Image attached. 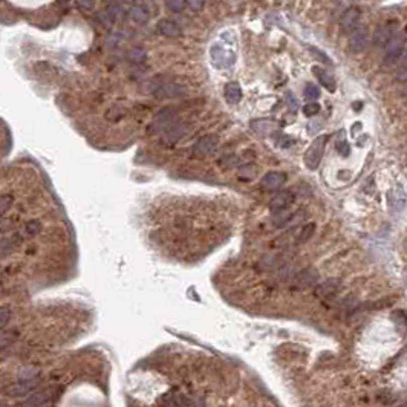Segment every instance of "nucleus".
<instances>
[{"mask_svg":"<svg viewBox=\"0 0 407 407\" xmlns=\"http://www.w3.org/2000/svg\"><path fill=\"white\" fill-rule=\"evenodd\" d=\"M219 145V138L216 135H205L199 138L193 147V153L196 156H207L213 153Z\"/></svg>","mask_w":407,"mask_h":407,"instance_id":"obj_5","label":"nucleus"},{"mask_svg":"<svg viewBox=\"0 0 407 407\" xmlns=\"http://www.w3.org/2000/svg\"><path fill=\"white\" fill-rule=\"evenodd\" d=\"M404 52H405V35L404 32H396L392 37V40L384 46L383 67L392 69L395 66H399Z\"/></svg>","mask_w":407,"mask_h":407,"instance_id":"obj_1","label":"nucleus"},{"mask_svg":"<svg viewBox=\"0 0 407 407\" xmlns=\"http://www.w3.org/2000/svg\"><path fill=\"white\" fill-rule=\"evenodd\" d=\"M107 11H109L110 14H112V17H114L115 20L124 16V8H123V5H120V4H109V5H107Z\"/></svg>","mask_w":407,"mask_h":407,"instance_id":"obj_25","label":"nucleus"},{"mask_svg":"<svg viewBox=\"0 0 407 407\" xmlns=\"http://www.w3.org/2000/svg\"><path fill=\"white\" fill-rule=\"evenodd\" d=\"M309 51H311V54L314 55V57H317V58H320V61H323V63H326V64H331V58L326 55V54H323L321 51H318V49H315V48H309Z\"/></svg>","mask_w":407,"mask_h":407,"instance_id":"obj_33","label":"nucleus"},{"mask_svg":"<svg viewBox=\"0 0 407 407\" xmlns=\"http://www.w3.org/2000/svg\"><path fill=\"white\" fill-rule=\"evenodd\" d=\"M305 98H308V100H317V98H320V89L315 85L308 83L306 88H305Z\"/></svg>","mask_w":407,"mask_h":407,"instance_id":"obj_24","label":"nucleus"},{"mask_svg":"<svg viewBox=\"0 0 407 407\" xmlns=\"http://www.w3.org/2000/svg\"><path fill=\"white\" fill-rule=\"evenodd\" d=\"M294 201H295V196H294V193H291V192H280V193H277L273 199H271V202H270V210H271V213H282V211H285V210H288L292 204H294Z\"/></svg>","mask_w":407,"mask_h":407,"instance_id":"obj_7","label":"nucleus"},{"mask_svg":"<svg viewBox=\"0 0 407 407\" xmlns=\"http://www.w3.org/2000/svg\"><path fill=\"white\" fill-rule=\"evenodd\" d=\"M13 204V198L10 195H4L2 199H0V216H5V213L8 211V208L11 207Z\"/></svg>","mask_w":407,"mask_h":407,"instance_id":"obj_29","label":"nucleus"},{"mask_svg":"<svg viewBox=\"0 0 407 407\" xmlns=\"http://www.w3.org/2000/svg\"><path fill=\"white\" fill-rule=\"evenodd\" d=\"M189 132V126L187 124H173L167 129V132L162 135L161 141L166 144V145H172L175 142H178L184 135Z\"/></svg>","mask_w":407,"mask_h":407,"instance_id":"obj_11","label":"nucleus"},{"mask_svg":"<svg viewBox=\"0 0 407 407\" xmlns=\"http://www.w3.org/2000/svg\"><path fill=\"white\" fill-rule=\"evenodd\" d=\"M340 286H342L340 279H328L315 288V294L318 297H331V295H334L340 289Z\"/></svg>","mask_w":407,"mask_h":407,"instance_id":"obj_14","label":"nucleus"},{"mask_svg":"<svg viewBox=\"0 0 407 407\" xmlns=\"http://www.w3.org/2000/svg\"><path fill=\"white\" fill-rule=\"evenodd\" d=\"M184 94H186V88H182L181 85H175V83L161 85L155 91V95L161 98H176V97H182Z\"/></svg>","mask_w":407,"mask_h":407,"instance_id":"obj_15","label":"nucleus"},{"mask_svg":"<svg viewBox=\"0 0 407 407\" xmlns=\"http://www.w3.org/2000/svg\"><path fill=\"white\" fill-rule=\"evenodd\" d=\"M156 29L161 35H166V37H179L182 34L181 28L170 19H162L158 22L156 25Z\"/></svg>","mask_w":407,"mask_h":407,"instance_id":"obj_16","label":"nucleus"},{"mask_svg":"<svg viewBox=\"0 0 407 407\" xmlns=\"http://www.w3.org/2000/svg\"><path fill=\"white\" fill-rule=\"evenodd\" d=\"M402 95H404V98L407 100V88H404V91H402Z\"/></svg>","mask_w":407,"mask_h":407,"instance_id":"obj_37","label":"nucleus"},{"mask_svg":"<svg viewBox=\"0 0 407 407\" xmlns=\"http://www.w3.org/2000/svg\"><path fill=\"white\" fill-rule=\"evenodd\" d=\"M285 181H286V175L285 173H282V172H268L262 178L261 184H262V187L265 190H270L271 192V190L280 189L283 184H285Z\"/></svg>","mask_w":407,"mask_h":407,"instance_id":"obj_12","label":"nucleus"},{"mask_svg":"<svg viewBox=\"0 0 407 407\" xmlns=\"http://www.w3.org/2000/svg\"><path fill=\"white\" fill-rule=\"evenodd\" d=\"M187 7L192 8L193 11H199L204 8V2H199V0H190V2H187Z\"/></svg>","mask_w":407,"mask_h":407,"instance_id":"obj_35","label":"nucleus"},{"mask_svg":"<svg viewBox=\"0 0 407 407\" xmlns=\"http://www.w3.org/2000/svg\"><path fill=\"white\" fill-rule=\"evenodd\" d=\"M318 271L314 268H305L294 277V285L297 288H309L318 282Z\"/></svg>","mask_w":407,"mask_h":407,"instance_id":"obj_9","label":"nucleus"},{"mask_svg":"<svg viewBox=\"0 0 407 407\" xmlns=\"http://www.w3.org/2000/svg\"><path fill=\"white\" fill-rule=\"evenodd\" d=\"M166 7L173 13H181L187 7V2H182V0H170V2H166Z\"/></svg>","mask_w":407,"mask_h":407,"instance_id":"obj_26","label":"nucleus"},{"mask_svg":"<svg viewBox=\"0 0 407 407\" xmlns=\"http://www.w3.org/2000/svg\"><path fill=\"white\" fill-rule=\"evenodd\" d=\"M402 407H407V402H404V404H402Z\"/></svg>","mask_w":407,"mask_h":407,"instance_id":"obj_39","label":"nucleus"},{"mask_svg":"<svg viewBox=\"0 0 407 407\" xmlns=\"http://www.w3.org/2000/svg\"><path fill=\"white\" fill-rule=\"evenodd\" d=\"M396 26L392 25V23H386V25H381L375 29L374 32V43L375 46L378 48H384L390 40H392V37L396 34Z\"/></svg>","mask_w":407,"mask_h":407,"instance_id":"obj_6","label":"nucleus"},{"mask_svg":"<svg viewBox=\"0 0 407 407\" xmlns=\"http://www.w3.org/2000/svg\"><path fill=\"white\" fill-rule=\"evenodd\" d=\"M127 58L133 63H142L145 60V51L142 48H132L127 52Z\"/></svg>","mask_w":407,"mask_h":407,"instance_id":"obj_23","label":"nucleus"},{"mask_svg":"<svg viewBox=\"0 0 407 407\" xmlns=\"http://www.w3.org/2000/svg\"><path fill=\"white\" fill-rule=\"evenodd\" d=\"M48 398H49L48 392H35L29 398H26L20 404V407H46Z\"/></svg>","mask_w":407,"mask_h":407,"instance_id":"obj_18","label":"nucleus"},{"mask_svg":"<svg viewBox=\"0 0 407 407\" xmlns=\"http://www.w3.org/2000/svg\"><path fill=\"white\" fill-rule=\"evenodd\" d=\"M175 117H176V110H175L173 107H164L162 110H159L158 115L155 117V120H153L150 129H152V130H161V129H164L166 126H169L170 121L175 120Z\"/></svg>","mask_w":407,"mask_h":407,"instance_id":"obj_13","label":"nucleus"},{"mask_svg":"<svg viewBox=\"0 0 407 407\" xmlns=\"http://www.w3.org/2000/svg\"><path fill=\"white\" fill-rule=\"evenodd\" d=\"M320 112V106L317 104V103H309V104H306L305 107H303V114L306 115V117H314V115H317Z\"/></svg>","mask_w":407,"mask_h":407,"instance_id":"obj_30","label":"nucleus"},{"mask_svg":"<svg viewBox=\"0 0 407 407\" xmlns=\"http://www.w3.org/2000/svg\"><path fill=\"white\" fill-rule=\"evenodd\" d=\"M77 7H80L82 10H92L95 7L94 2H77Z\"/></svg>","mask_w":407,"mask_h":407,"instance_id":"obj_36","label":"nucleus"},{"mask_svg":"<svg viewBox=\"0 0 407 407\" xmlns=\"http://www.w3.org/2000/svg\"><path fill=\"white\" fill-rule=\"evenodd\" d=\"M211 58H213V61H214V64L217 67L230 66L233 63V60H230V55L222 48H217V46L211 49Z\"/></svg>","mask_w":407,"mask_h":407,"instance_id":"obj_20","label":"nucleus"},{"mask_svg":"<svg viewBox=\"0 0 407 407\" xmlns=\"http://www.w3.org/2000/svg\"><path fill=\"white\" fill-rule=\"evenodd\" d=\"M26 231H28V234H31V236H34V234H37L39 231H42V224H40V220H35V219L29 220L28 224H26Z\"/></svg>","mask_w":407,"mask_h":407,"instance_id":"obj_27","label":"nucleus"},{"mask_svg":"<svg viewBox=\"0 0 407 407\" xmlns=\"http://www.w3.org/2000/svg\"><path fill=\"white\" fill-rule=\"evenodd\" d=\"M10 318H11V309L7 308V306H4L2 311H0V326H2V329H5V326L10 321Z\"/></svg>","mask_w":407,"mask_h":407,"instance_id":"obj_31","label":"nucleus"},{"mask_svg":"<svg viewBox=\"0 0 407 407\" xmlns=\"http://www.w3.org/2000/svg\"><path fill=\"white\" fill-rule=\"evenodd\" d=\"M39 377L37 378H20L16 384H13L10 387V393L11 396H28V395H32V392L37 389V386H39Z\"/></svg>","mask_w":407,"mask_h":407,"instance_id":"obj_4","label":"nucleus"},{"mask_svg":"<svg viewBox=\"0 0 407 407\" xmlns=\"http://www.w3.org/2000/svg\"><path fill=\"white\" fill-rule=\"evenodd\" d=\"M396 80L398 82H407V66H401L396 70Z\"/></svg>","mask_w":407,"mask_h":407,"instance_id":"obj_34","label":"nucleus"},{"mask_svg":"<svg viewBox=\"0 0 407 407\" xmlns=\"http://www.w3.org/2000/svg\"><path fill=\"white\" fill-rule=\"evenodd\" d=\"M360 16H361V13H360L358 8H349V10H346V11L343 13V16H342V20H340L342 29H343L345 32H349V34L354 32V31L358 28Z\"/></svg>","mask_w":407,"mask_h":407,"instance_id":"obj_10","label":"nucleus"},{"mask_svg":"<svg viewBox=\"0 0 407 407\" xmlns=\"http://www.w3.org/2000/svg\"><path fill=\"white\" fill-rule=\"evenodd\" d=\"M129 14H130V19L133 22L139 23V25H144L145 22H149V19H150L149 10H147L145 7H142V5H133L130 8Z\"/></svg>","mask_w":407,"mask_h":407,"instance_id":"obj_19","label":"nucleus"},{"mask_svg":"<svg viewBox=\"0 0 407 407\" xmlns=\"http://www.w3.org/2000/svg\"><path fill=\"white\" fill-rule=\"evenodd\" d=\"M98 20H100V22H101V23H103L106 28H110V26L114 25V22H115V19L112 17V14H110L107 10L98 14Z\"/></svg>","mask_w":407,"mask_h":407,"instance_id":"obj_28","label":"nucleus"},{"mask_svg":"<svg viewBox=\"0 0 407 407\" xmlns=\"http://www.w3.org/2000/svg\"><path fill=\"white\" fill-rule=\"evenodd\" d=\"M2 407H11V405H8V404H5V402H4V404H2Z\"/></svg>","mask_w":407,"mask_h":407,"instance_id":"obj_38","label":"nucleus"},{"mask_svg":"<svg viewBox=\"0 0 407 407\" xmlns=\"http://www.w3.org/2000/svg\"><path fill=\"white\" fill-rule=\"evenodd\" d=\"M326 142H328V136L326 135H320L317 136L311 145L308 147V150L305 152V164L309 170H315L320 162H321V158H323V153H324V149H326Z\"/></svg>","mask_w":407,"mask_h":407,"instance_id":"obj_2","label":"nucleus"},{"mask_svg":"<svg viewBox=\"0 0 407 407\" xmlns=\"http://www.w3.org/2000/svg\"><path fill=\"white\" fill-rule=\"evenodd\" d=\"M312 70L315 73V77L318 78L320 85H323L329 92H334L336 91V82H334V78H332V75H331L329 72H326L324 69H321L318 66H314Z\"/></svg>","mask_w":407,"mask_h":407,"instance_id":"obj_17","label":"nucleus"},{"mask_svg":"<svg viewBox=\"0 0 407 407\" xmlns=\"http://www.w3.org/2000/svg\"><path fill=\"white\" fill-rule=\"evenodd\" d=\"M225 97L228 100V103L231 104H237L242 100V89L239 86V83L231 82L225 86Z\"/></svg>","mask_w":407,"mask_h":407,"instance_id":"obj_21","label":"nucleus"},{"mask_svg":"<svg viewBox=\"0 0 407 407\" xmlns=\"http://www.w3.org/2000/svg\"><path fill=\"white\" fill-rule=\"evenodd\" d=\"M387 204L393 213H399L407 205V195L401 187H395L387 193Z\"/></svg>","mask_w":407,"mask_h":407,"instance_id":"obj_8","label":"nucleus"},{"mask_svg":"<svg viewBox=\"0 0 407 407\" xmlns=\"http://www.w3.org/2000/svg\"><path fill=\"white\" fill-rule=\"evenodd\" d=\"M369 39H371V34H369V31L366 28H357L354 32L349 34V48L352 52L355 54H360L363 52L367 45H369Z\"/></svg>","mask_w":407,"mask_h":407,"instance_id":"obj_3","label":"nucleus"},{"mask_svg":"<svg viewBox=\"0 0 407 407\" xmlns=\"http://www.w3.org/2000/svg\"><path fill=\"white\" fill-rule=\"evenodd\" d=\"M276 144H277L279 147H282V149H288V147H291V145L294 144V139L289 138V136H286V135H280V136L276 139Z\"/></svg>","mask_w":407,"mask_h":407,"instance_id":"obj_32","label":"nucleus"},{"mask_svg":"<svg viewBox=\"0 0 407 407\" xmlns=\"http://www.w3.org/2000/svg\"><path fill=\"white\" fill-rule=\"evenodd\" d=\"M314 231H315V224H306L303 228H302V231H300V234H299V239H297V242L299 243H303V242H308L311 237H312V234H314Z\"/></svg>","mask_w":407,"mask_h":407,"instance_id":"obj_22","label":"nucleus"}]
</instances>
